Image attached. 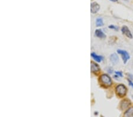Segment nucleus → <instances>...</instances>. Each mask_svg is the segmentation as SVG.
Here are the masks:
<instances>
[{
    "instance_id": "f257e3e1",
    "label": "nucleus",
    "mask_w": 133,
    "mask_h": 117,
    "mask_svg": "<svg viewBox=\"0 0 133 117\" xmlns=\"http://www.w3.org/2000/svg\"><path fill=\"white\" fill-rule=\"evenodd\" d=\"M100 81L101 84L105 86H110L112 84V80L108 75L104 74L100 76Z\"/></svg>"
},
{
    "instance_id": "f03ea898",
    "label": "nucleus",
    "mask_w": 133,
    "mask_h": 117,
    "mask_svg": "<svg viewBox=\"0 0 133 117\" xmlns=\"http://www.w3.org/2000/svg\"><path fill=\"white\" fill-rule=\"evenodd\" d=\"M116 91L117 94L120 97H123L126 95L127 93V88L126 87L123 85H118L116 87Z\"/></svg>"
},
{
    "instance_id": "7ed1b4c3",
    "label": "nucleus",
    "mask_w": 133,
    "mask_h": 117,
    "mask_svg": "<svg viewBox=\"0 0 133 117\" xmlns=\"http://www.w3.org/2000/svg\"><path fill=\"white\" fill-rule=\"evenodd\" d=\"M117 52H118V53H119L120 55H121L124 64H126L127 61H128V60L130 57V55H129L127 51H126V50H117Z\"/></svg>"
},
{
    "instance_id": "20e7f679",
    "label": "nucleus",
    "mask_w": 133,
    "mask_h": 117,
    "mask_svg": "<svg viewBox=\"0 0 133 117\" xmlns=\"http://www.w3.org/2000/svg\"><path fill=\"white\" fill-rule=\"evenodd\" d=\"M121 31L123 34H124L125 35H126L127 37H128L130 39H132V35L131 33L130 32V30L128 29V28L127 26H123L121 29Z\"/></svg>"
},
{
    "instance_id": "39448f33",
    "label": "nucleus",
    "mask_w": 133,
    "mask_h": 117,
    "mask_svg": "<svg viewBox=\"0 0 133 117\" xmlns=\"http://www.w3.org/2000/svg\"><path fill=\"white\" fill-rule=\"evenodd\" d=\"M100 10V5L96 3H92L91 5V11L93 14L96 13Z\"/></svg>"
},
{
    "instance_id": "423d86ee",
    "label": "nucleus",
    "mask_w": 133,
    "mask_h": 117,
    "mask_svg": "<svg viewBox=\"0 0 133 117\" xmlns=\"http://www.w3.org/2000/svg\"><path fill=\"white\" fill-rule=\"evenodd\" d=\"M91 72L93 73H96L99 72L100 70V67H99L98 65L94 62H91Z\"/></svg>"
},
{
    "instance_id": "0eeeda50",
    "label": "nucleus",
    "mask_w": 133,
    "mask_h": 117,
    "mask_svg": "<svg viewBox=\"0 0 133 117\" xmlns=\"http://www.w3.org/2000/svg\"><path fill=\"white\" fill-rule=\"evenodd\" d=\"M110 59H111V62H112L113 64H114V65H116L119 61L118 55L116 54V53H114V54L111 55Z\"/></svg>"
},
{
    "instance_id": "6e6552de",
    "label": "nucleus",
    "mask_w": 133,
    "mask_h": 117,
    "mask_svg": "<svg viewBox=\"0 0 133 117\" xmlns=\"http://www.w3.org/2000/svg\"><path fill=\"white\" fill-rule=\"evenodd\" d=\"M95 34L96 37H99V38L101 39H104L106 37V35L105 34L102 32L101 30H96L95 32Z\"/></svg>"
},
{
    "instance_id": "1a4fd4ad",
    "label": "nucleus",
    "mask_w": 133,
    "mask_h": 117,
    "mask_svg": "<svg viewBox=\"0 0 133 117\" xmlns=\"http://www.w3.org/2000/svg\"><path fill=\"white\" fill-rule=\"evenodd\" d=\"M130 101H128L127 100L122 101L121 102V107L122 110H124V109L128 108V106L130 105Z\"/></svg>"
},
{
    "instance_id": "9d476101",
    "label": "nucleus",
    "mask_w": 133,
    "mask_h": 117,
    "mask_svg": "<svg viewBox=\"0 0 133 117\" xmlns=\"http://www.w3.org/2000/svg\"><path fill=\"white\" fill-rule=\"evenodd\" d=\"M91 56L93 57V59H94L95 60L98 61V62H101V61H102V59H103V57L102 56H98V55H96L94 53H91Z\"/></svg>"
},
{
    "instance_id": "9b49d317",
    "label": "nucleus",
    "mask_w": 133,
    "mask_h": 117,
    "mask_svg": "<svg viewBox=\"0 0 133 117\" xmlns=\"http://www.w3.org/2000/svg\"><path fill=\"white\" fill-rule=\"evenodd\" d=\"M126 116H133V106L130 107L127 111L124 113Z\"/></svg>"
},
{
    "instance_id": "f8f14e48",
    "label": "nucleus",
    "mask_w": 133,
    "mask_h": 117,
    "mask_svg": "<svg viewBox=\"0 0 133 117\" xmlns=\"http://www.w3.org/2000/svg\"><path fill=\"white\" fill-rule=\"evenodd\" d=\"M96 25L97 27H100L104 25V23H103V20L101 18H99V19H97L96 21Z\"/></svg>"
},
{
    "instance_id": "ddd939ff",
    "label": "nucleus",
    "mask_w": 133,
    "mask_h": 117,
    "mask_svg": "<svg viewBox=\"0 0 133 117\" xmlns=\"http://www.w3.org/2000/svg\"><path fill=\"white\" fill-rule=\"evenodd\" d=\"M109 28L111 29H114V30H117V31L118 30V27L116 26H114V25H110V26H109Z\"/></svg>"
},
{
    "instance_id": "4468645a",
    "label": "nucleus",
    "mask_w": 133,
    "mask_h": 117,
    "mask_svg": "<svg viewBox=\"0 0 133 117\" xmlns=\"http://www.w3.org/2000/svg\"><path fill=\"white\" fill-rule=\"evenodd\" d=\"M116 75H118V76L122 77V72H116Z\"/></svg>"
},
{
    "instance_id": "2eb2a0df",
    "label": "nucleus",
    "mask_w": 133,
    "mask_h": 117,
    "mask_svg": "<svg viewBox=\"0 0 133 117\" xmlns=\"http://www.w3.org/2000/svg\"><path fill=\"white\" fill-rule=\"evenodd\" d=\"M128 82H129V85H130L131 86H132V88H133V82H132V81H131V80H130V78H129V79H128Z\"/></svg>"
},
{
    "instance_id": "dca6fc26",
    "label": "nucleus",
    "mask_w": 133,
    "mask_h": 117,
    "mask_svg": "<svg viewBox=\"0 0 133 117\" xmlns=\"http://www.w3.org/2000/svg\"><path fill=\"white\" fill-rule=\"evenodd\" d=\"M110 1H112V2H117V1H118V0H110Z\"/></svg>"
}]
</instances>
